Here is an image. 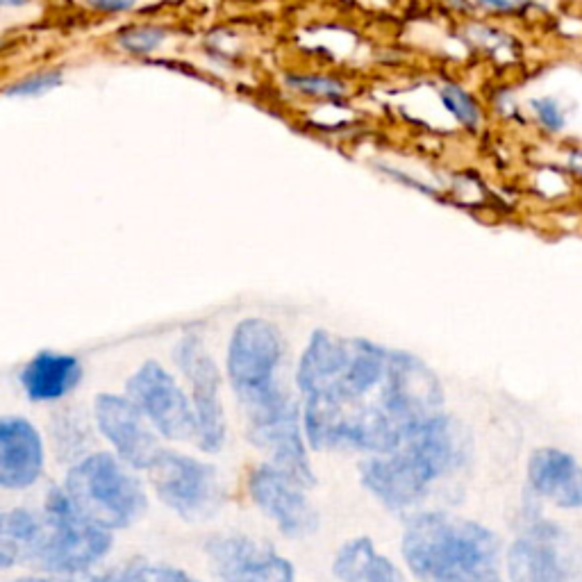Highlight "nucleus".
<instances>
[{"label":"nucleus","instance_id":"1","mask_svg":"<svg viewBox=\"0 0 582 582\" xmlns=\"http://www.w3.org/2000/svg\"><path fill=\"white\" fill-rule=\"evenodd\" d=\"M112 548L110 530L82 514L64 489H51L44 512L12 510L0 523V564H30L51 573H80Z\"/></svg>","mask_w":582,"mask_h":582},{"label":"nucleus","instance_id":"2","mask_svg":"<svg viewBox=\"0 0 582 582\" xmlns=\"http://www.w3.org/2000/svg\"><path fill=\"white\" fill-rule=\"evenodd\" d=\"M469 453V432L442 412L414 428L396 451L362 462L360 478L387 510L405 512L428 496L432 482L460 469Z\"/></svg>","mask_w":582,"mask_h":582},{"label":"nucleus","instance_id":"3","mask_svg":"<svg viewBox=\"0 0 582 582\" xmlns=\"http://www.w3.org/2000/svg\"><path fill=\"white\" fill-rule=\"evenodd\" d=\"M401 548L419 582H503L501 542L476 521L446 512L417 514L407 523Z\"/></svg>","mask_w":582,"mask_h":582},{"label":"nucleus","instance_id":"4","mask_svg":"<svg viewBox=\"0 0 582 582\" xmlns=\"http://www.w3.org/2000/svg\"><path fill=\"white\" fill-rule=\"evenodd\" d=\"M389 351L364 337H337L317 330L298 362L296 382L305 398L330 403L342 410H369L380 403L387 378Z\"/></svg>","mask_w":582,"mask_h":582},{"label":"nucleus","instance_id":"5","mask_svg":"<svg viewBox=\"0 0 582 582\" xmlns=\"http://www.w3.org/2000/svg\"><path fill=\"white\" fill-rule=\"evenodd\" d=\"M64 492L87 519L105 530L128 528L146 510L141 482L112 453H94L73 464Z\"/></svg>","mask_w":582,"mask_h":582},{"label":"nucleus","instance_id":"6","mask_svg":"<svg viewBox=\"0 0 582 582\" xmlns=\"http://www.w3.org/2000/svg\"><path fill=\"white\" fill-rule=\"evenodd\" d=\"M246 414V435L251 444L271 457L305 487L314 485V471L303 439V417L282 385L251 401L241 403Z\"/></svg>","mask_w":582,"mask_h":582},{"label":"nucleus","instance_id":"7","mask_svg":"<svg viewBox=\"0 0 582 582\" xmlns=\"http://www.w3.org/2000/svg\"><path fill=\"white\" fill-rule=\"evenodd\" d=\"M148 476L160 501L185 521H210L223 503L219 471L196 457L160 451Z\"/></svg>","mask_w":582,"mask_h":582},{"label":"nucleus","instance_id":"8","mask_svg":"<svg viewBox=\"0 0 582 582\" xmlns=\"http://www.w3.org/2000/svg\"><path fill=\"white\" fill-rule=\"evenodd\" d=\"M285 355L280 330L266 319H244L228 346V378L239 403L271 392L280 385L278 371Z\"/></svg>","mask_w":582,"mask_h":582},{"label":"nucleus","instance_id":"9","mask_svg":"<svg viewBox=\"0 0 582 582\" xmlns=\"http://www.w3.org/2000/svg\"><path fill=\"white\" fill-rule=\"evenodd\" d=\"M380 403L407 435L442 414L444 389L426 362L405 351H389Z\"/></svg>","mask_w":582,"mask_h":582},{"label":"nucleus","instance_id":"10","mask_svg":"<svg viewBox=\"0 0 582 582\" xmlns=\"http://www.w3.org/2000/svg\"><path fill=\"white\" fill-rule=\"evenodd\" d=\"M126 392L162 437L171 442H196L194 403H189L176 378L162 364L153 360L141 364L128 380Z\"/></svg>","mask_w":582,"mask_h":582},{"label":"nucleus","instance_id":"11","mask_svg":"<svg viewBox=\"0 0 582 582\" xmlns=\"http://www.w3.org/2000/svg\"><path fill=\"white\" fill-rule=\"evenodd\" d=\"M507 573L512 582H582L578 553L567 535L548 521H532L510 546Z\"/></svg>","mask_w":582,"mask_h":582},{"label":"nucleus","instance_id":"12","mask_svg":"<svg viewBox=\"0 0 582 582\" xmlns=\"http://www.w3.org/2000/svg\"><path fill=\"white\" fill-rule=\"evenodd\" d=\"M176 364L191 385V403L196 412V444L205 453H219L226 444L228 423L221 405V373L212 355L194 335L176 346Z\"/></svg>","mask_w":582,"mask_h":582},{"label":"nucleus","instance_id":"13","mask_svg":"<svg viewBox=\"0 0 582 582\" xmlns=\"http://www.w3.org/2000/svg\"><path fill=\"white\" fill-rule=\"evenodd\" d=\"M305 485L276 464H260L248 476V492L253 503L276 521L282 535L301 539L319 528V514L307 501Z\"/></svg>","mask_w":582,"mask_h":582},{"label":"nucleus","instance_id":"14","mask_svg":"<svg viewBox=\"0 0 582 582\" xmlns=\"http://www.w3.org/2000/svg\"><path fill=\"white\" fill-rule=\"evenodd\" d=\"M205 553L219 582H296L294 564L246 535L212 537Z\"/></svg>","mask_w":582,"mask_h":582},{"label":"nucleus","instance_id":"15","mask_svg":"<svg viewBox=\"0 0 582 582\" xmlns=\"http://www.w3.org/2000/svg\"><path fill=\"white\" fill-rule=\"evenodd\" d=\"M98 430L114 446L116 455L132 469H151L160 455L155 432L148 426L146 414L139 410L130 396L98 394L94 403Z\"/></svg>","mask_w":582,"mask_h":582},{"label":"nucleus","instance_id":"16","mask_svg":"<svg viewBox=\"0 0 582 582\" xmlns=\"http://www.w3.org/2000/svg\"><path fill=\"white\" fill-rule=\"evenodd\" d=\"M44 471V444L30 421L7 417L0 421V485L26 489Z\"/></svg>","mask_w":582,"mask_h":582},{"label":"nucleus","instance_id":"17","mask_svg":"<svg viewBox=\"0 0 582 582\" xmlns=\"http://www.w3.org/2000/svg\"><path fill=\"white\" fill-rule=\"evenodd\" d=\"M532 492L564 510L582 507V467L560 448H539L528 464Z\"/></svg>","mask_w":582,"mask_h":582},{"label":"nucleus","instance_id":"18","mask_svg":"<svg viewBox=\"0 0 582 582\" xmlns=\"http://www.w3.org/2000/svg\"><path fill=\"white\" fill-rule=\"evenodd\" d=\"M82 378L78 357L66 353L41 351L28 362L21 373L23 389L30 401H57L76 389Z\"/></svg>","mask_w":582,"mask_h":582},{"label":"nucleus","instance_id":"19","mask_svg":"<svg viewBox=\"0 0 582 582\" xmlns=\"http://www.w3.org/2000/svg\"><path fill=\"white\" fill-rule=\"evenodd\" d=\"M332 571L339 582H403V573L380 555L369 537H355L339 548Z\"/></svg>","mask_w":582,"mask_h":582},{"label":"nucleus","instance_id":"20","mask_svg":"<svg viewBox=\"0 0 582 582\" xmlns=\"http://www.w3.org/2000/svg\"><path fill=\"white\" fill-rule=\"evenodd\" d=\"M94 582H198V580H194L187 571L180 569L162 567V564L135 562L107 571L105 576L96 578Z\"/></svg>","mask_w":582,"mask_h":582},{"label":"nucleus","instance_id":"21","mask_svg":"<svg viewBox=\"0 0 582 582\" xmlns=\"http://www.w3.org/2000/svg\"><path fill=\"white\" fill-rule=\"evenodd\" d=\"M166 32L162 28L155 26H139V28H128L119 32L116 37V44H119L123 51L132 55H148L157 51L164 44Z\"/></svg>","mask_w":582,"mask_h":582},{"label":"nucleus","instance_id":"22","mask_svg":"<svg viewBox=\"0 0 582 582\" xmlns=\"http://www.w3.org/2000/svg\"><path fill=\"white\" fill-rule=\"evenodd\" d=\"M439 96H442V103L446 105V110L451 112L455 119L462 123V126L478 128L480 110L467 91L460 89L457 85H444L442 91H439Z\"/></svg>","mask_w":582,"mask_h":582},{"label":"nucleus","instance_id":"23","mask_svg":"<svg viewBox=\"0 0 582 582\" xmlns=\"http://www.w3.org/2000/svg\"><path fill=\"white\" fill-rule=\"evenodd\" d=\"M64 73L62 71H41V73H32V76L23 78L14 85L7 87L5 96L10 98H37L44 96L48 91H53L62 85Z\"/></svg>","mask_w":582,"mask_h":582},{"label":"nucleus","instance_id":"24","mask_svg":"<svg viewBox=\"0 0 582 582\" xmlns=\"http://www.w3.org/2000/svg\"><path fill=\"white\" fill-rule=\"evenodd\" d=\"M287 85L296 89L298 94L305 96H321V98H339L346 94V85L328 76H291Z\"/></svg>","mask_w":582,"mask_h":582},{"label":"nucleus","instance_id":"25","mask_svg":"<svg viewBox=\"0 0 582 582\" xmlns=\"http://www.w3.org/2000/svg\"><path fill=\"white\" fill-rule=\"evenodd\" d=\"M530 107H532V114L537 116V121L542 123L546 130L557 132L567 126V110H564L557 98L553 96L535 98V101L530 103Z\"/></svg>","mask_w":582,"mask_h":582},{"label":"nucleus","instance_id":"26","mask_svg":"<svg viewBox=\"0 0 582 582\" xmlns=\"http://www.w3.org/2000/svg\"><path fill=\"white\" fill-rule=\"evenodd\" d=\"M98 12H128L137 5V0H87Z\"/></svg>","mask_w":582,"mask_h":582},{"label":"nucleus","instance_id":"27","mask_svg":"<svg viewBox=\"0 0 582 582\" xmlns=\"http://www.w3.org/2000/svg\"><path fill=\"white\" fill-rule=\"evenodd\" d=\"M482 7H489V10H498V12H510V10H519L528 3V0H478Z\"/></svg>","mask_w":582,"mask_h":582},{"label":"nucleus","instance_id":"28","mask_svg":"<svg viewBox=\"0 0 582 582\" xmlns=\"http://www.w3.org/2000/svg\"><path fill=\"white\" fill-rule=\"evenodd\" d=\"M569 166H571L573 171L582 173V153H573V155L569 157Z\"/></svg>","mask_w":582,"mask_h":582},{"label":"nucleus","instance_id":"29","mask_svg":"<svg viewBox=\"0 0 582 582\" xmlns=\"http://www.w3.org/2000/svg\"><path fill=\"white\" fill-rule=\"evenodd\" d=\"M5 7H23V5H28L30 0H0Z\"/></svg>","mask_w":582,"mask_h":582},{"label":"nucleus","instance_id":"30","mask_svg":"<svg viewBox=\"0 0 582 582\" xmlns=\"http://www.w3.org/2000/svg\"><path fill=\"white\" fill-rule=\"evenodd\" d=\"M19 582H48V580H19Z\"/></svg>","mask_w":582,"mask_h":582}]
</instances>
